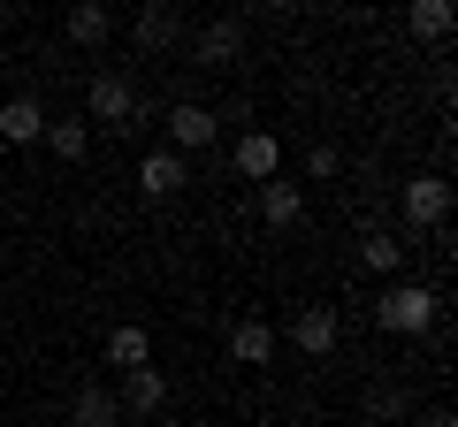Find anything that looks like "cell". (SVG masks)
Instances as JSON below:
<instances>
[{"instance_id": "1", "label": "cell", "mask_w": 458, "mask_h": 427, "mask_svg": "<svg viewBox=\"0 0 458 427\" xmlns=\"http://www.w3.org/2000/svg\"><path fill=\"white\" fill-rule=\"evenodd\" d=\"M375 329H382V336H436V329H443V297L428 290V282H405V275H397L390 290L375 297Z\"/></svg>"}, {"instance_id": "2", "label": "cell", "mask_w": 458, "mask_h": 427, "mask_svg": "<svg viewBox=\"0 0 458 427\" xmlns=\"http://www.w3.org/2000/svg\"><path fill=\"white\" fill-rule=\"evenodd\" d=\"M131 115H138V84L131 77H114V69H99L92 84H84V130H131Z\"/></svg>"}, {"instance_id": "3", "label": "cell", "mask_w": 458, "mask_h": 427, "mask_svg": "<svg viewBox=\"0 0 458 427\" xmlns=\"http://www.w3.org/2000/svg\"><path fill=\"white\" fill-rule=\"evenodd\" d=\"M397 214H405V230H443V222H451V183L412 176L405 191H397Z\"/></svg>"}, {"instance_id": "4", "label": "cell", "mask_w": 458, "mask_h": 427, "mask_svg": "<svg viewBox=\"0 0 458 427\" xmlns=\"http://www.w3.org/2000/svg\"><path fill=\"white\" fill-rule=\"evenodd\" d=\"M191 62L199 69H237V62H245V23H237V16L199 23V31H191Z\"/></svg>"}, {"instance_id": "5", "label": "cell", "mask_w": 458, "mask_h": 427, "mask_svg": "<svg viewBox=\"0 0 458 427\" xmlns=\"http://www.w3.org/2000/svg\"><path fill=\"white\" fill-rule=\"evenodd\" d=\"M214 138H222L214 107H199V99H176V107H168V153H183V161H191V153H207Z\"/></svg>"}, {"instance_id": "6", "label": "cell", "mask_w": 458, "mask_h": 427, "mask_svg": "<svg viewBox=\"0 0 458 427\" xmlns=\"http://www.w3.org/2000/svg\"><path fill=\"white\" fill-rule=\"evenodd\" d=\"M336 336H344L336 306H298V313H291V351H298V359H328Z\"/></svg>"}, {"instance_id": "7", "label": "cell", "mask_w": 458, "mask_h": 427, "mask_svg": "<svg viewBox=\"0 0 458 427\" xmlns=\"http://www.w3.org/2000/svg\"><path fill=\"white\" fill-rule=\"evenodd\" d=\"M229 168H237L252 191H260V183H276V176H283V146H276V130H245V138H237V153H229Z\"/></svg>"}, {"instance_id": "8", "label": "cell", "mask_w": 458, "mask_h": 427, "mask_svg": "<svg viewBox=\"0 0 458 427\" xmlns=\"http://www.w3.org/2000/svg\"><path fill=\"white\" fill-rule=\"evenodd\" d=\"M222 344H229V359H237V366H267L283 351V336H276V321H229Z\"/></svg>"}, {"instance_id": "9", "label": "cell", "mask_w": 458, "mask_h": 427, "mask_svg": "<svg viewBox=\"0 0 458 427\" xmlns=\"http://www.w3.org/2000/svg\"><path fill=\"white\" fill-rule=\"evenodd\" d=\"M252 206H260L267 230H298V214H306V183L276 176V183H260V191H252Z\"/></svg>"}, {"instance_id": "10", "label": "cell", "mask_w": 458, "mask_h": 427, "mask_svg": "<svg viewBox=\"0 0 458 427\" xmlns=\"http://www.w3.org/2000/svg\"><path fill=\"white\" fill-rule=\"evenodd\" d=\"M123 412H138V420H161L168 412V374L161 366H138V374H123V397H114Z\"/></svg>"}, {"instance_id": "11", "label": "cell", "mask_w": 458, "mask_h": 427, "mask_svg": "<svg viewBox=\"0 0 458 427\" xmlns=\"http://www.w3.org/2000/svg\"><path fill=\"white\" fill-rule=\"evenodd\" d=\"M183 183H191V161H183V153H146V161H138V191L146 198H176Z\"/></svg>"}, {"instance_id": "12", "label": "cell", "mask_w": 458, "mask_h": 427, "mask_svg": "<svg viewBox=\"0 0 458 427\" xmlns=\"http://www.w3.org/2000/svg\"><path fill=\"white\" fill-rule=\"evenodd\" d=\"M131 31H138V46H146V54H168L183 38V16L168 8V0H146V8L131 16Z\"/></svg>"}, {"instance_id": "13", "label": "cell", "mask_w": 458, "mask_h": 427, "mask_svg": "<svg viewBox=\"0 0 458 427\" xmlns=\"http://www.w3.org/2000/svg\"><path fill=\"white\" fill-rule=\"evenodd\" d=\"M0 138H8V146H38V138H47V107H38L31 92L0 99Z\"/></svg>"}, {"instance_id": "14", "label": "cell", "mask_w": 458, "mask_h": 427, "mask_svg": "<svg viewBox=\"0 0 458 427\" xmlns=\"http://www.w3.org/2000/svg\"><path fill=\"white\" fill-rule=\"evenodd\" d=\"M99 359L114 366V374H138V366H153V336L138 329V321H123V329H107V351Z\"/></svg>"}, {"instance_id": "15", "label": "cell", "mask_w": 458, "mask_h": 427, "mask_svg": "<svg viewBox=\"0 0 458 427\" xmlns=\"http://www.w3.org/2000/svg\"><path fill=\"white\" fill-rule=\"evenodd\" d=\"M69 427H123V405H114L99 381H84V389L69 397Z\"/></svg>"}, {"instance_id": "16", "label": "cell", "mask_w": 458, "mask_h": 427, "mask_svg": "<svg viewBox=\"0 0 458 427\" xmlns=\"http://www.w3.org/2000/svg\"><path fill=\"white\" fill-rule=\"evenodd\" d=\"M38 146L54 153V161H84L92 153V130H84V115H47V138Z\"/></svg>"}, {"instance_id": "17", "label": "cell", "mask_w": 458, "mask_h": 427, "mask_svg": "<svg viewBox=\"0 0 458 427\" xmlns=\"http://www.w3.org/2000/svg\"><path fill=\"white\" fill-rule=\"evenodd\" d=\"M69 46H107L114 38V8H99V0H84V8H69Z\"/></svg>"}, {"instance_id": "18", "label": "cell", "mask_w": 458, "mask_h": 427, "mask_svg": "<svg viewBox=\"0 0 458 427\" xmlns=\"http://www.w3.org/2000/svg\"><path fill=\"white\" fill-rule=\"evenodd\" d=\"M451 31H458L451 0H412L405 8V38H428V46H436V38H451Z\"/></svg>"}, {"instance_id": "19", "label": "cell", "mask_w": 458, "mask_h": 427, "mask_svg": "<svg viewBox=\"0 0 458 427\" xmlns=\"http://www.w3.org/2000/svg\"><path fill=\"white\" fill-rule=\"evenodd\" d=\"M360 267H375V275H397V267H405V245H397L390 230H367V237H360Z\"/></svg>"}, {"instance_id": "20", "label": "cell", "mask_w": 458, "mask_h": 427, "mask_svg": "<svg viewBox=\"0 0 458 427\" xmlns=\"http://www.w3.org/2000/svg\"><path fill=\"white\" fill-rule=\"evenodd\" d=\"M375 420H412V397L397 389V381H375V389H367V427Z\"/></svg>"}, {"instance_id": "21", "label": "cell", "mask_w": 458, "mask_h": 427, "mask_svg": "<svg viewBox=\"0 0 458 427\" xmlns=\"http://www.w3.org/2000/svg\"><path fill=\"white\" fill-rule=\"evenodd\" d=\"M306 176H313V183L344 176V153H336V146H313V153H306Z\"/></svg>"}, {"instance_id": "22", "label": "cell", "mask_w": 458, "mask_h": 427, "mask_svg": "<svg viewBox=\"0 0 458 427\" xmlns=\"http://www.w3.org/2000/svg\"><path fill=\"white\" fill-rule=\"evenodd\" d=\"M420 427H458V420H451V412H428V420H420Z\"/></svg>"}, {"instance_id": "23", "label": "cell", "mask_w": 458, "mask_h": 427, "mask_svg": "<svg viewBox=\"0 0 458 427\" xmlns=\"http://www.w3.org/2000/svg\"><path fill=\"white\" fill-rule=\"evenodd\" d=\"M0 381H8V359H0Z\"/></svg>"}, {"instance_id": "24", "label": "cell", "mask_w": 458, "mask_h": 427, "mask_svg": "<svg viewBox=\"0 0 458 427\" xmlns=\"http://www.w3.org/2000/svg\"><path fill=\"white\" fill-rule=\"evenodd\" d=\"M344 427H367V420H344Z\"/></svg>"}]
</instances>
